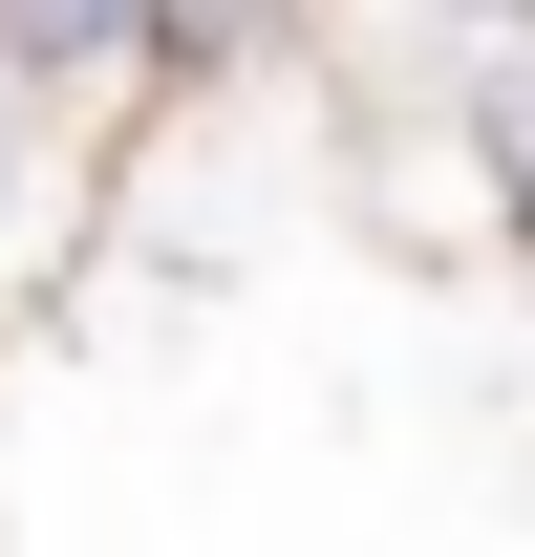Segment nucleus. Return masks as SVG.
<instances>
[{
    "label": "nucleus",
    "instance_id": "1",
    "mask_svg": "<svg viewBox=\"0 0 535 557\" xmlns=\"http://www.w3.org/2000/svg\"><path fill=\"white\" fill-rule=\"evenodd\" d=\"M108 214H129V172H108L86 129H43V108L0 86V344H22V322H43V300L86 278V236H108Z\"/></svg>",
    "mask_w": 535,
    "mask_h": 557
},
{
    "label": "nucleus",
    "instance_id": "2",
    "mask_svg": "<svg viewBox=\"0 0 535 557\" xmlns=\"http://www.w3.org/2000/svg\"><path fill=\"white\" fill-rule=\"evenodd\" d=\"M450 108H471V172H493V236L535 258V22H450Z\"/></svg>",
    "mask_w": 535,
    "mask_h": 557
}]
</instances>
